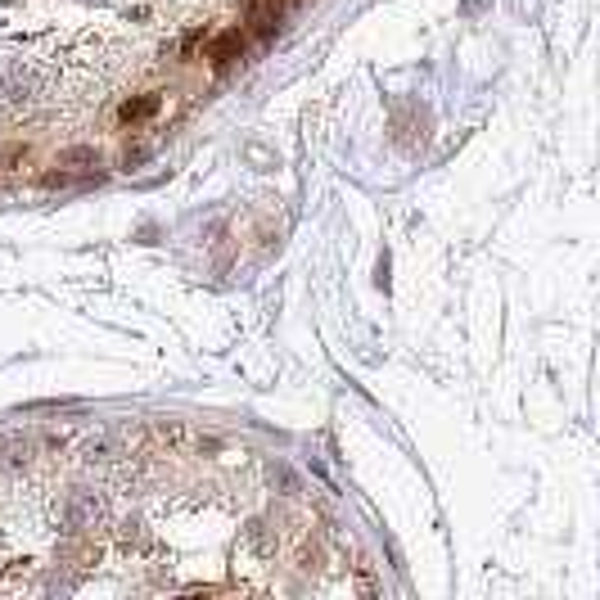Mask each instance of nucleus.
<instances>
[{
	"mask_svg": "<svg viewBox=\"0 0 600 600\" xmlns=\"http://www.w3.org/2000/svg\"><path fill=\"white\" fill-rule=\"evenodd\" d=\"M122 158H127V167H131V163H145V158H149V145H127Z\"/></svg>",
	"mask_w": 600,
	"mask_h": 600,
	"instance_id": "obj_13",
	"label": "nucleus"
},
{
	"mask_svg": "<svg viewBox=\"0 0 600 600\" xmlns=\"http://www.w3.org/2000/svg\"><path fill=\"white\" fill-rule=\"evenodd\" d=\"M32 461H37V443L32 438L14 434V438L0 443V470H5V474H23Z\"/></svg>",
	"mask_w": 600,
	"mask_h": 600,
	"instance_id": "obj_5",
	"label": "nucleus"
},
{
	"mask_svg": "<svg viewBox=\"0 0 600 600\" xmlns=\"http://www.w3.org/2000/svg\"><path fill=\"white\" fill-rule=\"evenodd\" d=\"M41 95H46V77H41V68L32 59L0 55V109L28 113Z\"/></svg>",
	"mask_w": 600,
	"mask_h": 600,
	"instance_id": "obj_2",
	"label": "nucleus"
},
{
	"mask_svg": "<svg viewBox=\"0 0 600 600\" xmlns=\"http://www.w3.org/2000/svg\"><path fill=\"white\" fill-rule=\"evenodd\" d=\"M266 483L280 488V492H289V497H293V492H303V483H298V474H293L284 461H271V465H266Z\"/></svg>",
	"mask_w": 600,
	"mask_h": 600,
	"instance_id": "obj_9",
	"label": "nucleus"
},
{
	"mask_svg": "<svg viewBox=\"0 0 600 600\" xmlns=\"http://www.w3.org/2000/svg\"><path fill=\"white\" fill-rule=\"evenodd\" d=\"M95 163H100V154L91 145H73V149L59 154V167H95Z\"/></svg>",
	"mask_w": 600,
	"mask_h": 600,
	"instance_id": "obj_11",
	"label": "nucleus"
},
{
	"mask_svg": "<svg viewBox=\"0 0 600 600\" xmlns=\"http://www.w3.org/2000/svg\"><path fill=\"white\" fill-rule=\"evenodd\" d=\"M118 546H122L127 555H140V551L154 546V533L145 528V519H122V524H118Z\"/></svg>",
	"mask_w": 600,
	"mask_h": 600,
	"instance_id": "obj_6",
	"label": "nucleus"
},
{
	"mask_svg": "<svg viewBox=\"0 0 600 600\" xmlns=\"http://www.w3.org/2000/svg\"><path fill=\"white\" fill-rule=\"evenodd\" d=\"M239 50H244V32H239V28H230V32H221V37H217V46H212V64H217V68H226V64H235V59H239Z\"/></svg>",
	"mask_w": 600,
	"mask_h": 600,
	"instance_id": "obj_8",
	"label": "nucleus"
},
{
	"mask_svg": "<svg viewBox=\"0 0 600 600\" xmlns=\"http://www.w3.org/2000/svg\"><path fill=\"white\" fill-rule=\"evenodd\" d=\"M158 104H163L158 95H140V100H127V104H122V122H145L149 113H158Z\"/></svg>",
	"mask_w": 600,
	"mask_h": 600,
	"instance_id": "obj_10",
	"label": "nucleus"
},
{
	"mask_svg": "<svg viewBox=\"0 0 600 600\" xmlns=\"http://www.w3.org/2000/svg\"><path fill=\"white\" fill-rule=\"evenodd\" d=\"M239 546L248 551V555H275V546H280V533H275V524L271 519H262V515H253L244 528H239Z\"/></svg>",
	"mask_w": 600,
	"mask_h": 600,
	"instance_id": "obj_4",
	"label": "nucleus"
},
{
	"mask_svg": "<svg viewBox=\"0 0 600 600\" xmlns=\"http://www.w3.org/2000/svg\"><path fill=\"white\" fill-rule=\"evenodd\" d=\"M55 515H59L64 533H82V537H95V533L113 519V510H109V492H100V488H91V483L68 488Z\"/></svg>",
	"mask_w": 600,
	"mask_h": 600,
	"instance_id": "obj_1",
	"label": "nucleus"
},
{
	"mask_svg": "<svg viewBox=\"0 0 600 600\" xmlns=\"http://www.w3.org/2000/svg\"><path fill=\"white\" fill-rule=\"evenodd\" d=\"M275 19H280L275 0H253V5H248V23H253L257 37H271L275 32Z\"/></svg>",
	"mask_w": 600,
	"mask_h": 600,
	"instance_id": "obj_7",
	"label": "nucleus"
},
{
	"mask_svg": "<svg viewBox=\"0 0 600 600\" xmlns=\"http://www.w3.org/2000/svg\"><path fill=\"white\" fill-rule=\"evenodd\" d=\"M131 443H136L131 429H104V434H95V438L82 443V461L86 465H122V461H136L131 456Z\"/></svg>",
	"mask_w": 600,
	"mask_h": 600,
	"instance_id": "obj_3",
	"label": "nucleus"
},
{
	"mask_svg": "<svg viewBox=\"0 0 600 600\" xmlns=\"http://www.w3.org/2000/svg\"><path fill=\"white\" fill-rule=\"evenodd\" d=\"M154 438H158V443H181L185 429H181L176 420H158V425H154Z\"/></svg>",
	"mask_w": 600,
	"mask_h": 600,
	"instance_id": "obj_12",
	"label": "nucleus"
}]
</instances>
